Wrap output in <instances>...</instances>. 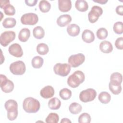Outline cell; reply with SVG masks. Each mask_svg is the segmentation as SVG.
Wrapping results in <instances>:
<instances>
[{"mask_svg":"<svg viewBox=\"0 0 123 123\" xmlns=\"http://www.w3.org/2000/svg\"><path fill=\"white\" fill-rule=\"evenodd\" d=\"M0 88L3 92L5 93L11 92L14 89V84L3 74L0 75Z\"/></svg>","mask_w":123,"mask_h":123,"instance_id":"obj_7","label":"cell"},{"mask_svg":"<svg viewBox=\"0 0 123 123\" xmlns=\"http://www.w3.org/2000/svg\"><path fill=\"white\" fill-rule=\"evenodd\" d=\"M49 51V48L48 46L44 43H39L37 45V52L41 55H44L47 54Z\"/></svg>","mask_w":123,"mask_h":123,"instance_id":"obj_27","label":"cell"},{"mask_svg":"<svg viewBox=\"0 0 123 123\" xmlns=\"http://www.w3.org/2000/svg\"><path fill=\"white\" fill-rule=\"evenodd\" d=\"M51 8L50 3L47 0H40L39 3V8L40 11L42 12H48Z\"/></svg>","mask_w":123,"mask_h":123,"instance_id":"obj_29","label":"cell"},{"mask_svg":"<svg viewBox=\"0 0 123 123\" xmlns=\"http://www.w3.org/2000/svg\"><path fill=\"white\" fill-rule=\"evenodd\" d=\"M82 109V106L80 104L76 102L72 103L69 107V110L70 112L73 114H77L79 113L81 111Z\"/></svg>","mask_w":123,"mask_h":123,"instance_id":"obj_26","label":"cell"},{"mask_svg":"<svg viewBox=\"0 0 123 123\" xmlns=\"http://www.w3.org/2000/svg\"><path fill=\"white\" fill-rule=\"evenodd\" d=\"M71 123L72 122L69 119L66 118H64L62 119L61 121V123Z\"/></svg>","mask_w":123,"mask_h":123,"instance_id":"obj_42","label":"cell"},{"mask_svg":"<svg viewBox=\"0 0 123 123\" xmlns=\"http://www.w3.org/2000/svg\"><path fill=\"white\" fill-rule=\"evenodd\" d=\"M114 32L117 34H122L123 33V24L122 22H117L114 23L113 27Z\"/></svg>","mask_w":123,"mask_h":123,"instance_id":"obj_36","label":"cell"},{"mask_svg":"<svg viewBox=\"0 0 123 123\" xmlns=\"http://www.w3.org/2000/svg\"><path fill=\"white\" fill-rule=\"evenodd\" d=\"M85 79V75L83 72L77 70L69 76L67 79V84L72 88L78 87L82 83Z\"/></svg>","mask_w":123,"mask_h":123,"instance_id":"obj_3","label":"cell"},{"mask_svg":"<svg viewBox=\"0 0 123 123\" xmlns=\"http://www.w3.org/2000/svg\"><path fill=\"white\" fill-rule=\"evenodd\" d=\"M61 105V102L60 100L56 97L51 98L48 102V106L51 110H58L60 108Z\"/></svg>","mask_w":123,"mask_h":123,"instance_id":"obj_22","label":"cell"},{"mask_svg":"<svg viewBox=\"0 0 123 123\" xmlns=\"http://www.w3.org/2000/svg\"><path fill=\"white\" fill-rule=\"evenodd\" d=\"M4 107L7 111V118L10 121L15 120L18 116V104L13 99H9L6 101Z\"/></svg>","mask_w":123,"mask_h":123,"instance_id":"obj_2","label":"cell"},{"mask_svg":"<svg viewBox=\"0 0 123 123\" xmlns=\"http://www.w3.org/2000/svg\"><path fill=\"white\" fill-rule=\"evenodd\" d=\"M103 13L102 9L98 6H93L88 14V18L91 23L96 22Z\"/></svg>","mask_w":123,"mask_h":123,"instance_id":"obj_11","label":"cell"},{"mask_svg":"<svg viewBox=\"0 0 123 123\" xmlns=\"http://www.w3.org/2000/svg\"><path fill=\"white\" fill-rule=\"evenodd\" d=\"M15 33L12 31H7L2 33L0 36V43L3 47L7 46L15 38Z\"/></svg>","mask_w":123,"mask_h":123,"instance_id":"obj_8","label":"cell"},{"mask_svg":"<svg viewBox=\"0 0 123 123\" xmlns=\"http://www.w3.org/2000/svg\"><path fill=\"white\" fill-rule=\"evenodd\" d=\"M85 60V56L83 53H77L71 55L68 60L69 64L73 68L78 67L82 64Z\"/></svg>","mask_w":123,"mask_h":123,"instance_id":"obj_9","label":"cell"},{"mask_svg":"<svg viewBox=\"0 0 123 123\" xmlns=\"http://www.w3.org/2000/svg\"><path fill=\"white\" fill-rule=\"evenodd\" d=\"M9 52L15 57H21L23 55V51L21 46L18 43L12 44L8 49Z\"/></svg>","mask_w":123,"mask_h":123,"instance_id":"obj_12","label":"cell"},{"mask_svg":"<svg viewBox=\"0 0 123 123\" xmlns=\"http://www.w3.org/2000/svg\"><path fill=\"white\" fill-rule=\"evenodd\" d=\"M115 46L119 49H123V37H120L117 38L115 42Z\"/></svg>","mask_w":123,"mask_h":123,"instance_id":"obj_37","label":"cell"},{"mask_svg":"<svg viewBox=\"0 0 123 123\" xmlns=\"http://www.w3.org/2000/svg\"><path fill=\"white\" fill-rule=\"evenodd\" d=\"M40 107L39 101L32 97L25 98L23 102V108L27 113H36Z\"/></svg>","mask_w":123,"mask_h":123,"instance_id":"obj_1","label":"cell"},{"mask_svg":"<svg viewBox=\"0 0 123 123\" xmlns=\"http://www.w3.org/2000/svg\"><path fill=\"white\" fill-rule=\"evenodd\" d=\"M33 36L36 38L41 39L43 38L45 36V31L41 26H37L33 29Z\"/></svg>","mask_w":123,"mask_h":123,"instance_id":"obj_23","label":"cell"},{"mask_svg":"<svg viewBox=\"0 0 123 123\" xmlns=\"http://www.w3.org/2000/svg\"><path fill=\"white\" fill-rule=\"evenodd\" d=\"M91 120L90 115L87 113H83L78 117L79 123H90Z\"/></svg>","mask_w":123,"mask_h":123,"instance_id":"obj_34","label":"cell"},{"mask_svg":"<svg viewBox=\"0 0 123 123\" xmlns=\"http://www.w3.org/2000/svg\"><path fill=\"white\" fill-rule=\"evenodd\" d=\"M58 7L60 11L65 12L69 11L72 8V2L70 0H59Z\"/></svg>","mask_w":123,"mask_h":123,"instance_id":"obj_14","label":"cell"},{"mask_svg":"<svg viewBox=\"0 0 123 123\" xmlns=\"http://www.w3.org/2000/svg\"><path fill=\"white\" fill-rule=\"evenodd\" d=\"M97 37L99 39H104L106 38L108 35V32L107 30L103 27L99 28L98 29L96 33Z\"/></svg>","mask_w":123,"mask_h":123,"instance_id":"obj_33","label":"cell"},{"mask_svg":"<svg viewBox=\"0 0 123 123\" xmlns=\"http://www.w3.org/2000/svg\"><path fill=\"white\" fill-rule=\"evenodd\" d=\"M44 62L43 59L38 56H36L34 57L31 61V64L33 68L36 69H38L41 68Z\"/></svg>","mask_w":123,"mask_h":123,"instance_id":"obj_25","label":"cell"},{"mask_svg":"<svg viewBox=\"0 0 123 123\" xmlns=\"http://www.w3.org/2000/svg\"><path fill=\"white\" fill-rule=\"evenodd\" d=\"M60 97L63 100H67L72 96V91L69 89L64 88L61 89L59 92Z\"/></svg>","mask_w":123,"mask_h":123,"instance_id":"obj_30","label":"cell"},{"mask_svg":"<svg viewBox=\"0 0 123 123\" xmlns=\"http://www.w3.org/2000/svg\"><path fill=\"white\" fill-rule=\"evenodd\" d=\"M116 13L121 16L123 15V5H119L117 6L116 8Z\"/></svg>","mask_w":123,"mask_h":123,"instance_id":"obj_39","label":"cell"},{"mask_svg":"<svg viewBox=\"0 0 123 123\" xmlns=\"http://www.w3.org/2000/svg\"><path fill=\"white\" fill-rule=\"evenodd\" d=\"M97 96L96 90L93 88H87L82 91L79 94V99L83 102H88L94 100Z\"/></svg>","mask_w":123,"mask_h":123,"instance_id":"obj_5","label":"cell"},{"mask_svg":"<svg viewBox=\"0 0 123 123\" xmlns=\"http://www.w3.org/2000/svg\"><path fill=\"white\" fill-rule=\"evenodd\" d=\"M5 14L9 16H12L15 13V9L13 6L10 3L6 4L3 8Z\"/></svg>","mask_w":123,"mask_h":123,"instance_id":"obj_32","label":"cell"},{"mask_svg":"<svg viewBox=\"0 0 123 123\" xmlns=\"http://www.w3.org/2000/svg\"><path fill=\"white\" fill-rule=\"evenodd\" d=\"M80 27L76 24H72L69 25L67 27L68 34L72 37H75L79 35L80 33Z\"/></svg>","mask_w":123,"mask_h":123,"instance_id":"obj_18","label":"cell"},{"mask_svg":"<svg viewBox=\"0 0 123 123\" xmlns=\"http://www.w3.org/2000/svg\"><path fill=\"white\" fill-rule=\"evenodd\" d=\"M108 0H93V1L97 2V3H100L101 4H104L108 2Z\"/></svg>","mask_w":123,"mask_h":123,"instance_id":"obj_41","label":"cell"},{"mask_svg":"<svg viewBox=\"0 0 123 123\" xmlns=\"http://www.w3.org/2000/svg\"><path fill=\"white\" fill-rule=\"evenodd\" d=\"M99 48L100 50L104 53H109L113 50V46L111 43L107 40L101 42Z\"/></svg>","mask_w":123,"mask_h":123,"instance_id":"obj_17","label":"cell"},{"mask_svg":"<svg viewBox=\"0 0 123 123\" xmlns=\"http://www.w3.org/2000/svg\"><path fill=\"white\" fill-rule=\"evenodd\" d=\"M82 38L85 42L90 43L94 41L95 35L94 33L90 30L85 29L82 33Z\"/></svg>","mask_w":123,"mask_h":123,"instance_id":"obj_16","label":"cell"},{"mask_svg":"<svg viewBox=\"0 0 123 123\" xmlns=\"http://www.w3.org/2000/svg\"><path fill=\"white\" fill-rule=\"evenodd\" d=\"M98 99L101 103L103 104H107L111 101V96L107 92L102 91L99 94Z\"/></svg>","mask_w":123,"mask_h":123,"instance_id":"obj_24","label":"cell"},{"mask_svg":"<svg viewBox=\"0 0 123 123\" xmlns=\"http://www.w3.org/2000/svg\"><path fill=\"white\" fill-rule=\"evenodd\" d=\"M122 81L123 76L121 74L118 72H115L111 75L110 83L115 85H120L121 84Z\"/></svg>","mask_w":123,"mask_h":123,"instance_id":"obj_19","label":"cell"},{"mask_svg":"<svg viewBox=\"0 0 123 123\" xmlns=\"http://www.w3.org/2000/svg\"><path fill=\"white\" fill-rule=\"evenodd\" d=\"M76 9L81 12L86 11L88 8L87 2L84 0H77L75 3Z\"/></svg>","mask_w":123,"mask_h":123,"instance_id":"obj_21","label":"cell"},{"mask_svg":"<svg viewBox=\"0 0 123 123\" xmlns=\"http://www.w3.org/2000/svg\"><path fill=\"white\" fill-rule=\"evenodd\" d=\"M59 120V117L56 113H50L47 117L45 122L47 123H57Z\"/></svg>","mask_w":123,"mask_h":123,"instance_id":"obj_31","label":"cell"},{"mask_svg":"<svg viewBox=\"0 0 123 123\" xmlns=\"http://www.w3.org/2000/svg\"><path fill=\"white\" fill-rule=\"evenodd\" d=\"M16 24V20L14 18L8 17L5 18L3 22L2 25L4 28H12L15 26Z\"/></svg>","mask_w":123,"mask_h":123,"instance_id":"obj_28","label":"cell"},{"mask_svg":"<svg viewBox=\"0 0 123 123\" xmlns=\"http://www.w3.org/2000/svg\"><path fill=\"white\" fill-rule=\"evenodd\" d=\"M30 36V30L27 28L22 29L18 34L19 40L23 42H25L28 40Z\"/></svg>","mask_w":123,"mask_h":123,"instance_id":"obj_20","label":"cell"},{"mask_svg":"<svg viewBox=\"0 0 123 123\" xmlns=\"http://www.w3.org/2000/svg\"><path fill=\"white\" fill-rule=\"evenodd\" d=\"M53 71L55 74L61 76H66L71 71V66L66 63H56L54 67Z\"/></svg>","mask_w":123,"mask_h":123,"instance_id":"obj_6","label":"cell"},{"mask_svg":"<svg viewBox=\"0 0 123 123\" xmlns=\"http://www.w3.org/2000/svg\"><path fill=\"white\" fill-rule=\"evenodd\" d=\"M72 21L71 16L68 14L60 16L57 19V24L60 27H63L68 25Z\"/></svg>","mask_w":123,"mask_h":123,"instance_id":"obj_15","label":"cell"},{"mask_svg":"<svg viewBox=\"0 0 123 123\" xmlns=\"http://www.w3.org/2000/svg\"><path fill=\"white\" fill-rule=\"evenodd\" d=\"M109 87L110 90L112 94L114 95H118L122 91V86L121 85H115L109 83Z\"/></svg>","mask_w":123,"mask_h":123,"instance_id":"obj_35","label":"cell"},{"mask_svg":"<svg viewBox=\"0 0 123 123\" xmlns=\"http://www.w3.org/2000/svg\"><path fill=\"white\" fill-rule=\"evenodd\" d=\"M37 2V0H25L26 4L29 6H34L36 5Z\"/></svg>","mask_w":123,"mask_h":123,"instance_id":"obj_38","label":"cell"},{"mask_svg":"<svg viewBox=\"0 0 123 123\" xmlns=\"http://www.w3.org/2000/svg\"><path fill=\"white\" fill-rule=\"evenodd\" d=\"M38 21V17L37 14L29 12L23 14L21 17V22L25 25H36Z\"/></svg>","mask_w":123,"mask_h":123,"instance_id":"obj_10","label":"cell"},{"mask_svg":"<svg viewBox=\"0 0 123 123\" xmlns=\"http://www.w3.org/2000/svg\"><path fill=\"white\" fill-rule=\"evenodd\" d=\"M9 68L11 72L14 75H22L26 71L25 65L22 61H17L12 63Z\"/></svg>","mask_w":123,"mask_h":123,"instance_id":"obj_4","label":"cell"},{"mask_svg":"<svg viewBox=\"0 0 123 123\" xmlns=\"http://www.w3.org/2000/svg\"><path fill=\"white\" fill-rule=\"evenodd\" d=\"M10 3L9 0H0V6L1 9H3V7L7 4Z\"/></svg>","mask_w":123,"mask_h":123,"instance_id":"obj_40","label":"cell"},{"mask_svg":"<svg viewBox=\"0 0 123 123\" xmlns=\"http://www.w3.org/2000/svg\"><path fill=\"white\" fill-rule=\"evenodd\" d=\"M54 89L51 86H47L41 89L40 95L44 98H49L52 97L54 95Z\"/></svg>","mask_w":123,"mask_h":123,"instance_id":"obj_13","label":"cell"}]
</instances>
